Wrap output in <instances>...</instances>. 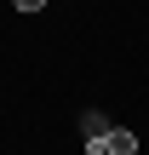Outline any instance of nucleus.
Segmentation results:
<instances>
[{"label": "nucleus", "mask_w": 149, "mask_h": 155, "mask_svg": "<svg viewBox=\"0 0 149 155\" xmlns=\"http://www.w3.org/2000/svg\"><path fill=\"white\" fill-rule=\"evenodd\" d=\"M80 132H86V155H103V138H109L115 127H109V121H103L98 109H86V121H80Z\"/></svg>", "instance_id": "1"}, {"label": "nucleus", "mask_w": 149, "mask_h": 155, "mask_svg": "<svg viewBox=\"0 0 149 155\" xmlns=\"http://www.w3.org/2000/svg\"><path fill=\"white\" fill-rule=\"evenodd\" d=\"M103 155H138V138H132V132H121V127H115V132H109V138H103Z\"/></svg>", "instance_id": "2"}, {"label": "nucleus", "mask_w": 149, "mask_h": 155, "mask_svg": "<svg viewBox=\"0 0 149 155\" xmlns=\"http://www.w3.org/2000/svg\"><path fill=\"white\" fill-rule=\"evenodd\" d=\"M11 6H17V12H40L46 0H11Z\"/></svg>", "instance_id": "3"}]
</instances>
